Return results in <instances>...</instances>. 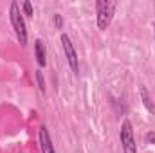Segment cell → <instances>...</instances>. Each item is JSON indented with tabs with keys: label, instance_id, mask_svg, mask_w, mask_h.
<instances>
[{
	"label": "cell",
	"instance_id": "277c9868",
	"mask_svg": "<svg viewBox=\"0 0 155 153\" xmlns=\"http://www.w3.org/2000/svg\"><path fill=\"white\" fill-rule=\"evenodd\" d=\"M60 41H61L63 56H65V60H67V63H69L72 74H74V76H79V60H78V52H76V49H74V45H72L71 36L65 34V33H61Z\"/></svg>",
	"mask_w": 155,
	"mask_h": 153
},
{
	"label": "cell",
	"instance_id": "8992f818",
	"mask_svg": "<svg viewBox=\"0 0 155 153\" xmlns=\"http://www.w3.org/2000/svg\"><path fill=\"white\" fill-rule=\"evenodd\" d=\"M35 58H36V63H38L40 69L47 67V52H45V45L41 40L35 41Z\"/></svg>",
	"mask_w": 155,
	"mask_h": 153
},
{
	"label": "cell",
	"instance_id": "52a82bcc",
	"mask_svg": "<svg viewBox=\"0 0 155 153\" xmlns=\"http://www.w3.org/2000/svg\"><path fill=\"white\" fill-rule=\"evenodd\" d=\"M139 94H141V101H143L144 108H146L152 115H155V103H153V99H152V96H150V92H148V88H146L144 85H141Z\"/></svg>",
	"mask_w": 155,
	"mask_h": 153
},
{
	"label": "cell",
	"instance_id": "7a4b0ae2",
	"mask_svg": "<svg viewBox=\"0 0 155 153\" xmlns=\"http://www.w3.org/2000/svg\"><path fill=\"white\" fill-rule=\"evenodd\" d=\"M116 9H117V2H112V0H97L96 2V24H97V29H101V31L108 29V25L114 20Z\"/></svg>",
	"mask_w": 155,
	"mask_h": 153
},
{
	"label": "cell",
	"instance_id": "5b68a950",
	"mask_svg": "<svg viewBox=\"0 0 155 153\" xmlns=\"http://www.w3.org/2000/svg\"><path fill=\"white\" fill-rule=\"evenodd\" d=\"M38 144H40V151L41 153H56L54 144H52V137H51L49 128L45 124H41L38 130Z\"/></svg>",
	"mask_w": 155,
	"mask_h": 153
},
{
	"label": "cell",
	"instance_id": "9c48e42d",
	"mask_svg": "<svg viewBox=\"0 0 155 153\" xmlns=\"http://www.w3.org/2000/svg\"><path fill=\"white\" fill-rule=\"evenodd\" d=\"M20 7H22V13H24L27 18L35 16V11H33V4H31V2H27V0H25V2H22V5H20Z\"/></svg>",
	"mask_w": 155,
	"mask_h": 153
},
{
	"label": "cell",
	"instance_id": "7c38bea8",
	"mask_svg": "<svg viewBox=\"0 0 155 153\" xmlns=\"http://www.w3.org/2000/svg\"><path fill=\"white\" fill-rule=\"evenodd\" d=\"M153 27H155V25H153Z\"/></svg>",
	"mask_w": 155,
	"mask_h": 153
},
{
	"label": "cell",
	"instance_id": "3957f363",
	"mask_svg": "<svg viewBox=\"0 0 155 153\" xmlns=\"http://www.w3.org/2000/svg\"><path fill=\"white\" fill-rule=\"evenodd\" d=\"M119 141H121L123 153H137L135 135H134V126H132V121H130V119H124V121L121 122Z\"/></svg>",
	"mask_w": 155,
	"mask_h": 153
},
{
	"label": "cell",
	"instance_id": "8fae6325",
	"mask_svg": "<svg viewBox=\"0 0 155 153\" xmlns=\"http://www.w3.org/2000/svg\"><path fill=\"white\" fill-rule=\"evenodd\" d=\"M144 139H146V142H150V144H153L155 146V132H148Z\"/></svg>",
	"mask_w": 155,
	"mask_h": 153
},
{
	"label": "cell",
	"instance_id": "ba28073f",
	"mask_svg": "<svg viewBox=\"0 0 155 153\" xmlns=\"http://www.w3.org/2000/svg\"><path fill=\"white\" fill-rule=\"evenodd\" d=\"M35 79H36L38 90L41 92V94H45V92H47V85H45V77H43V72H41V69L35 70Z\"/></svg>",
	"mask_w": 155,
	"mask_h": 153
},
{
	"label": "cell",
	"instance_id": "30bf717a",
	"mask_svg": "<svg viewBox=\"0 0 155 153\" xmlns=\"http://www.w3.org/2000/svg\"><path fill=\"white\" fill-rule=\"evenodd\" d=\"M52 22H54V27H56L58 31L63 29V18H61L60 13H54V15H52Z\"/></svg>",
	"mask_w": 155,
	"mask_h": 153
},
{
	"label": "cell",
	"instance_id": "6da1fadb",
	"mask_svg": "<svg viewBox=\"0 0 155 153\" xmlns=\"http://www.w3.org/2000/svg\"><path fill=\"white\" fill-rule=\"evenodd\" d=\"M9 20H11L13 31L16 34V40L20 41L22 47H25L27 40H29V33H27V24H25L24 13H22V7H20L18 2H11V5H9Z\"/></svg>",
	"mask_w": 155,
	"mask_h": 153
}]
</instances>
